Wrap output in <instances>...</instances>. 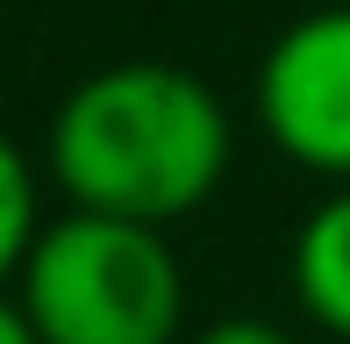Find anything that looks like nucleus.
Masks as SVG:
<instances>
[{
	"label": "nucleus",
	"instance_id": "obj_1",
	"mask_svg": "<svg viewBox=\"0 0 350 344\" xmlns=\"http://www.w3.org/2000/svg\"><path fill=\"white\" fill-rule=\"evenodd\" d=\"M236 122L221 93L186 65H100L51 115V186L65 208H100L172 230L221 186Z\"/></svg>",
	"mask_w": 350,
	"mask_h": 344
},
{
	"label": "nucleus",
	"instance_id": "obj_2",
	"mask_svg": "<svg viewBox=\"0 0 350 344\" xmlns=\"http://www.w3.org/2000/svg\"><path fill=\"white\" fill-rule=\"evenodd\" d=\"M14 294L43 344H179L186 323V273L172 237L100 208L43 215Z\"/></svg>",
	"mask_w": 350,
	"mask_h": 344
},
{
	"label": "nucleus",
	"instance_id": "obj_7",
	"mask_svg": "<svg viewBox=\"0 0 350 344\" xmlns=\"http://www.w3.org/2000/svg\"><path fill=\"white\" fill-rule=\"evenodd\" d=\"M0 344H43V337H36V323H29V308H22V294H14V287H0Z\"/></svg>",
	"mask_w": 350,
	"mask_h": 344
},
{
	"label": "nucleus",
	"instance_id": "obj_4",
	"mask_svg": "<svg viewBox=\"0 0 350 344\" xmlns=\"http://www.w3.org/2000/svg\"><path fill=\"white\" fill-rule=\"evenodd\" d=\"M293 302L314 330L350 344V180L329 186L322 201L308 208V223L293 230Z\"/></svg>",
	"mask_w": 350,
	"mask_h": 344
},
{
	"label": "nucleus",
	"instance_id": "obj_5",
	"mask_svg": "<svg viewBox=\"0 0 350 344\" xmlns=\"http://www.w3.org/2000/svg\"><path fill=\"white\" fill-rule=\"evenodd\" d=\"M36 230H43V172L29 165L14 136H0V287H14Z\"/></svg>",
	"mask_w": 350,
	"mask_h": 344
},
{
	"label": "nucleus",
	"instance_id": "obj_6",
	"mask_svg": "<svg viewBox=\"0 0 350 344\" xmlns=\"http://www.w3.org/2000/svg\"><path fill=\"white\" fill-rule=\"evenodd\" d=\"M186 344H293V337H286L279 323H265V316H221L208 330H193Z\"/></svg>",
	"mask_w": 350,
	"mask_h": 344
},
{
	"label": "nucleus",
	"instance_id": "obj_3",
	"mask_svg": "<svg viewBox=\"0 0 350 344\" xmlns=\"http://www.w3.org/2000/svg\"><path fill=\"white\" fill-rule=\"evenodd\" d=\"M250 115L279 144V158L343 186L350 180V0L286 22L258 58Z\"/></svg>",
	"mask_w": 350,
	"mask_h": 344
}]
</instances>
